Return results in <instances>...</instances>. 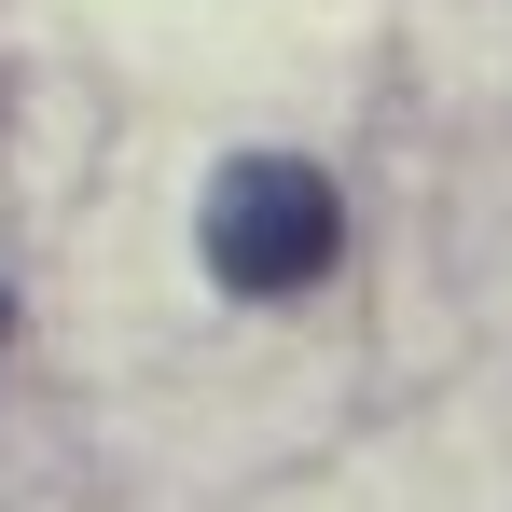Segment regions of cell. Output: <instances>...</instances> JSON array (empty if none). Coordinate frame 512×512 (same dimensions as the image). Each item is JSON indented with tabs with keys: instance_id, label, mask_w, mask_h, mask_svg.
<instances>
[{
	"instance_id": "7a4b0ae2",
	"label": "cell",
	"mask_w": 512,
	"mask_h": 512,
	"mask_svg": "<svg viewBox=\"0 0 512 512\" xmlns=\"http://www.w3.org/2000/svg\"><path fill=\"white\" fill-rule=\"evenodd\" d=\"M0 333H14V291H0Z\"/></svg>"
},
{
	"instance_id": "6da1fadb",
	"label": "cell",
	"mask_w": 512,
	"mask_h": 512,
	"mask_svg": "<svg viewBox=\"0 0 512 512\" xmlns=\"http://www.w3.org/2000/svg\"><path fill=\"white\" fill-rule=\"evenodd\" d=\"M194 250H208V277L236 305H291V291H319L346 263V194L305 153H236L208 180V208H194Z\"/></svg>"
}]
</instances>
